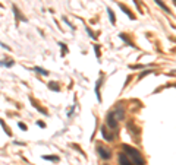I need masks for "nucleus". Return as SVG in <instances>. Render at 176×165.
<instances>
[{
    "mask_svg": "<svg viewBox=\"0 0 176 165\" xmlns=\"http://www.w3.org/2000/svg\"><path fill=\"white\" fill-rule=\"evenodd\" d=\"M122 151L125 152V155L131 159V162L134 165H145V161L141 155V152L138 149H135L134 146H129V145H123Z\"/></svg>",
    "mask_w": 176,
    "mask_h": 165,
    "instance_id": "nucleus-1",
    "label": "nucleus"
},
{
    "mask_svg": "<svg viewBox=\"0 0 176 165\" xmlns=\"http://www.w3.org/2000/svg\"><path fill=\"white\" fill-rule=\"evenodd\" d=\"M106 123H107L109 127H112V129H115V130L118 129V120H116V117H115L113 111H112V112H109L107 119H106Z\"/></svg>",
    "mask_w": 176,
    "mask_h": 165,
    "instance_id": "nucleus-2",
    "label": "nucleus"
},
{
    "mask_svg": "<svg viewBox=\"0 0 176 165\" xmlns=\"http://www.w3.org/2000/svg\"><path fill=\"white\" fill-rule=\"evenodd\" d=\"M97 152H98V155H100V158L101 159H110L112 158V153H110V151L109 149H106L104 146H97Z\"/></svg>",
    "mask_w": 176,
    "mask_h": 165,
    "instance_id": "nucleus-3",
    "label": "nucleus"
},
{
    "mask_svg": "<svg viewBox=\"0 0 176 165\" xmlns=\"http://www.w3.org/2000/svg\"><path fill=\"white\" fill-rule=\"evenodd\" d=\"M100 132H101V136H103V139H104V140H107V142H113V139H115V134L109 133L106 126H103V127L100 129Z\"/></svg>",
    "mask_w": 176,
    "mask_h": 165,
    "instance_id": "nucleus-4",
    "label": "nucleus"
},
{
    "mask_svg": "<svg viewBox=\"0 0 176 165\" xmlns=\"http://www.w3.org/2000/svg\"><path fill=\"white\" fill-rule=\"evenodd\" d=\"M119 165H134V164L131 162V159L125 153H120L119 155Z\"/></svg>",
    "mask_w": 176,
    "mask_h": 165,
    "instance_id": "nucleus-5",
    "label": "nucleus"
},
{
    "mask_svg": "<svg viewBox=\"0 0 176 165\" xmlns=\"http://www.w3.org/2000/svg\"><path fill=\"white\" fill-rule=\"evenodd\" d=\"M113 114H115V117H116V120L118 121H120V120H123V115H125V111H123V108H120V107H118L115 111H113Z\"/></svg>",
    "mask_w": 176,
    "mask_h": 165,
    "instance_id": "nucleus-6",
    "label": "nucleus"
},
{
    "mask_svg": "<svg viewBox=\"0 0 176 165\" xmlns=\"http://www.w3.org/2000/svg\"><path fill=\"white\" fill-rule=\"evenodd\" d=\"M119 7H120V9L123 10V13H125V15H126V16H128L129 19H132V20L135 19V16H134V15L131 13V10H129V9H128V7L125 6V5H122V3H120V5H119Z\"/></svg>",
    "mask_w": 176,
    "mask_h": 165,
    "instance_id": "nucleus-7",
    "label": "nucleus"
},
{
    "mask_svg": "<svg viewBox=\"0 0 176 165\" xmlns=\"http://www.w3.org/2000/svg\"><path fill=\"white\" fill-rule=\"evenodd\" d=\"M154 3H156V5L159 6V7H162V9H163L164 12H167V13H170V9H169V7H167V6H166V5H164L163 2H162V0H154Z\"/></svg>",
    "mask_w": 176,
    "mask_h": 165,
    "instance_id": "nucleus-8",
    "label": "nucleus"
},
{
    "mask_svg": "<svg viewBox=\"0 0 176 165\" xmlns=\"http://www.w3.org/2000/svg\"><path fill=\"white\" fill-rule=\"evenodd\" d=\"M12 9H13V13H15V16H16V19H21V20H24V22L27 20V18H25V16H22V15L19 13V10L16 9V6H12Z\"/></svg>",
    "mask_w": 176,
    "mask_h": 165,
    "instance_id": "nucleus-9",
    "label": "nucleus"
},
{
    "mask_svg": "<svg viewBox=\"0 0 176 165\" xmlns=\"http://www.w3.org/2000/svg\"><path fill=\"white\" fill-rule=\"evenodd\" d=\"M107 12H109V18H110V22L112 23H116V16H115V12L112 10V9H107Z\"/></svg>",
    "mask_w": 176,
    "mask_h": 165,
    "instance_id": "nucleus-10",
    "label": "nucleus"
},
{
    "mask_svg": "<svg viewBox=\"0 0 176 165\" xmlns=\"http://www.w3.org/2000/svg\"><path fill=\"white\" fill-rule=\"evenodd\" d=\"M43 159L46 161H54V162H59V156H52V155H44Z\"/></svg>",
    "mask_w": 176,
    "mask_h": 165,
    "instance_id": "nucleus-11",
    "label": "nucleus"
},
{
    "mask_svg": "<svg viewBox=\"0 0 176 165\" xmlns=\"http://www.w3.org/2000/svg\"><path fill=\"white\" fill-rule=\"evenodd\" d=\"M119 37H120V40H123V41H125V42H126L129 47H134V44H132V42H131V41L126 38V34H123V32H122V34H119Z\"/></svg>",
    "mask_w": 176,
    "mask_h": 165,
    "instance_id": "nucleus-12",
    "label": "nucleus"
},
{
    "mask_svg": "<svg viewBox=\"0 0 176 165\" xmlns=\"http://www.w3.org/2000/svg\"><path fill=\"white\" fill-rule=\"evenodd\" d=\"M49 88H50V89H53V91H56V92H59V91H60V86H59L56 82H50V83H49Z\"/></svg>",
    "mask_w": 176,
    "mask_h": 165,
    "instance_id": "nucleus-13",
    "label": "nucleus"
},
{
    "mask_svg": "<svg viewBox=\"0 0 176 165\" xmlns=\"http://www.w3.org/2000/svg\"><path fill=\"white\" fill-rule=\"evenodd\" d=\"M34 70H35V72H38V73H41V75H44V76H47V75H49V72H47L46 69H41V67H35Z\"/></svg>",
    "mask_w": 176,
    "mask_h": 165,
    "instance_id": "nucleus-14",
    "label": "nucleus"
},
{
    "mask_svg": "<svg viewBox=\"0 0 176 165\" xmlns=\"http://www.w3.org/2000/svg\"><path fill=\"white\" fill-rule=\"evenodd\" d=\"M85 29H87V32H88V35H90V37L93 38V40H96V38H97V35H94V32H93V31H91L90 28H88V27H87Z\"/></svg>",
    "mask_w": 176,
    "mask_h": 165,
    "instance_id": "nucleus-15",
    "label": "nucleus"
},
{
    "mask_svg": "<svg viewBox=\"0 0 176 165\" xmlns=\"http://www.w3.org/2000/svg\"><path fill=\"white\" fill-rule=\"evenodd\" d=\"M59 45L62 47V56H65L66 53H68V48H66V45H65V44H62V42H60Z\"/></svg>",
    "mask_w": 176,
    "mask_h": 165,
    "instance_id": "nucleus-16",
    "label": "nucleus"
},
{
    "mask_svg": "<svg viewBox=\"0 0 176 165\" xmlns=\"http://www.w3.org/2000/svg\"><path fill=\"white\" fill-rule=\"evenodd\" d=\"M150 73H153V70H145V72H142V73L140 75V78H138V79H142L144 76H147V75H150Z\"/></svg>",
    "mask_w": 176,
    "mask_h": 165,
    "instance_id": "nucleus-17",
    "label": "nucleus"
},
{
    "mask_svg": "<svg viewBox=\"0 0 176 165\" xmlns=\"http://www.w3.org/2000/svg\"><path fill=\"white\" fill-rule=\"evenodd\" d=\"M94 50H96V56L100 57V48H98V45H94Z\"/></svg>",
    "mask_w": 176,
    "mask_h": 165,
    "instance_id": "nucleus-18",
    "label": "nucleus"
},
{
    "mask_svg": "<svg viewBox=\"0 0 176 165\" xmlns=\"http://www.w3.org/2000/svg\"><path fill=\"white\" fill-rule=\"evenodd\" d=\"M141 67H145V66H142V64H132L131 66V69H141Z\"/></svg>",
    "mask_w": 176,
    "mask_h": 165,
    "instance_id": "nucleus-19",
    "label": "nucleus"
},
{
    "mask_svg": "<svg viewBox=\"0 0 176 165\" xmlns=\"http://www.w3.org/2000/svg\"><path fill=\"white\" fill-rule=\"evenodd\" d=\"M18 126H19V127H21L22 130H24V132H25V130H28V129H27V126H25L24 123H18Z\"/></svg>",
    "mask_w": 176,
    "mask_h": 165,
    "instance_id": "nucleus-20",
    "label": "nucleus"
},
{
    "mask_svg": "<svg viewBox=\"0 0 176 165\" xmlns=\"http://www.w3.org/2000/svg\"><path fill=\"white\" fill-rule=\"evenodd\" d=\"M37 126H38V127H43V129H44V127H46V123H43V121H37Z\"/></svg>",
    "mask_w": 176,
    "mask_h": 165,
    "instance_id": "nucleus-21",
    "label": "nucleus"
},
{
    "mask_svg": "<svg viewBox=\"0 0 176 165\" xmlns=\"http://www.w3.org/2000/svg\"><path fill=\"white\" fill-rule=\"evenodd\" d=\"M0 45H2V47H3V48H6L8 51H10V47H8L6 44H3V42H0Z\"/></svg>",
    "mask_w": 176,
    "mask_h": 165,
    "instance_id": "nucleus-22",
    "label": "nucleus"
},
{
    "mask_svg": "<svg viewBox=\"0 0 176 165\" xmlns=\"http://www.w3.org/2000/svg\"><path fill=\"white\" fill-rule=\"evenodd\" d=\"M175 3H176V0H175Z\"/></svg>",
    "mask_w": 176,
    "mask_h": 165,
    "instance_id": "nucleus-23",
    "label": "nucleus"
}]
</instances>
